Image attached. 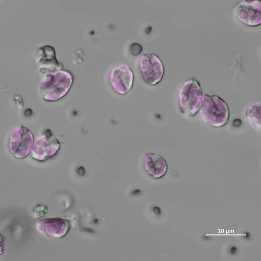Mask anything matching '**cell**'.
Returning a JSON list of instances; mask_svg holds the SVG:
<instances>
[{"mask_svg": "<svg viewBox=\"0 0 261 261\" xmlns=\"http://www.w3.org/2000/svg\"><path fill=\"white\" fill-rule=\"evenodd\" d=\"M44 74L40 86L43 100L56 101L62 99L68 93L74 81L71 72L61 69Z\"/></svg>", "mask_w": 261, "mask_h": 261, "instance_id": "6da1fadb", "label": "cell"}, {"mask_svg": "<svg viewBox=\"0 0 261 261\" xmlns=\"http://www.w3.org/2000/svg\"><path fill=\"white\" fill-rule=\"evenodd\" d=\"M199 111L202 121L209 126L215 128L223 127L229 121V107L217 95L204 94Z\"/></svg>", "mask_w": 261, "mask_h": 261, "instance_id": "7a4b0ae2", "label": "cell"}, {"mask_svg": "<svg viewBox=\"0 0 261 261\" xmlns=\"http://www.w3.org/2000/svg\"><path fill=\"white\" fill-rule=\"evenodd\" d=\"M203 91L199 82L190 78L184 82L178 91L177 101L181 112L193 117L199 111L202 98Z\"/></svg>", "mask_w": 261, "mask_h": 261, "instance_id": "3957f363", "label": "cell"}, {"mask_svg": "<svg viewBox=\"0 0 261 261\" xmlns=\"http://www.w3.org/2000/svg\"><path fill=\"white\" fill-rule=\"evenodd\" d=\"M34 141L32 132L23 125H18L10 134L8 140L9 151L18 159L26 158L31 152Z\"/></svg>", "mask_w": 261, "mask_h": 261, "instance_id": "277c9868", "label": "cell"}, {"mask_svg": "<svg viewBox=\"0 0 261 261\" xmlns=\"http://www.w3.org/2000/svg\"><path fill=\"white\" fill-rule=\"evenodd\" d=\"M138 68L143 80L149 85L158 84L163 77L164 65L154 54L142 55L139 58Z\"/></svg>", "mask_w": 261, "mask_h": 261, "instance_id": "5b68a950", "label": "cell"}, {"mask_svg": "<svg viewBox=\"0 0 261 261\" xmlns=\"http://www.w3.org/2000/svg\"><path fill=\"white\" fill-rule=\"evenodd\" d=\"M59 141L47 129L44 134L38 136L34 141L31 154L33 159L42 162L56 155L60 149Z\"/></svg>", "mask_w": 261, "mask_h": 261, "instance_id": "8992f818", "label": "cell"}, {"mask_svg": "<svg viewBox=\"0 0 261 261\" xmlns=\"http://www.w3.org/2000/svg\"><path fill=\"white\" fill-rule=\"evenodd\" d=\"M134 74L129 66L124 63L114 66L109 74V81L118 94L125 95L132 89Z\"/></svg>", "mask_w": 261, "mask_h": 261, "instance_id": "52a82bcc", "label": "cell"}, {"mask_svg": "<svg viewBox=\"0 0 261 261\" xmlns=\"http://www.w3.org/2000/svg\"><path fill=\"white\" fill-rule=\"evenodd\" d=\"M260 0H243L235 7L238 20L244 24L256 27L260 24Z\"/></svg>", "mask_w": 261, "mask_h": 261, "instance_id": "ba28073f", "label": "cell"}, {"mask_svg": "<svg viewBox=\"0 0 261 261\" xmlns=\"http://www.w3.org/2000/svg\"><path fill=\"white\" fill-rule=\"evenodd\" d=\"M36 229L40 233L53 238H61L68 233L70 224L68 221L59 218H44L35 223Z\"/></svg>", "mask_w": 261, "mask_h": 261, "instance_id": "9c48e42d", "label": "cell"}, {"mask_svg": "<svg viewBox=\"0 0 261 261\" xmlns=\"http://www.w3.org/2000/svg\"><path fill=\"white\" fill-rule=\"evenodd\" d=\"M35 58L41 72L43 73L62 69L56 58L54 48L50 45H45L38 48Z\"/></svg>", "mask_w": 261, "mask_h": 261, "instance_id": "30bf717a", "label": "cell"}, {"mask_svg": "<svg viewBox=\"0 0 261 261\" xmlns=\"http://www.w3.org/2000/svg\"><path fill=\"white\" fill-rule=\"evenodd\" d=\"M143 165L146 172L154 179L162 178L168 170L166 160L154 153H147L143 156Z\"/></svg>", "mask_w": 261, "mask_h": 261, "instance_id": "8fae6325", "label": "cell"}, {"mask_svg": "<svg viewBox=\"0 0 261 261\" xmlns=\"http://www.w3.org/2000/svg\"><path fill=\"white\" fill-rule=\"evenodd\" d=\"M246 117L250 125L255 129L260 132V103H256L250 106L247 109Z\"/></svg>", "mask_w": 261, "mask_h": 261, "instance_id": "7c38bea8", "label": "cell"}, {"mask_svg": "<svg viewBox=\"0 0 261 261\" xmlns=\"http://www.w3.org/2000/svg\"><path fill=\"white\" fill-rule=\"evenodd\" d=\"M4 251V239L0 234V255L3 253Z\"/></svg>", "mask_w": 261, "mask_h": 261, "instance_id": "4fadbf2b", "label": "cell"}]
</instances>
